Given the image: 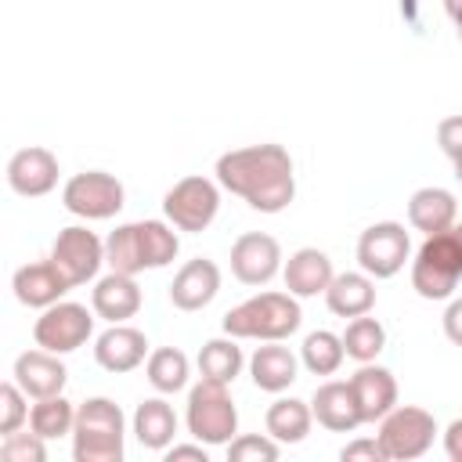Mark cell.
Segmentation results:
<instances>
[{"label":"cell","instance_id":"40","mask_svg":"<svg viewBox=\"0 0 462 462\" xmlns=\"http://www.w3.org/2000/svg\"><path fill=\"white\" fill-rule=\"evenodd\" d=\"M444 451L451 462H462V419H455L448 430H444Z\"/></svg>","mask_w":462,"mask_h":462},{"label":"cell","instance_id":"33","mask_svg":"<svg viewBox=\"0 0 462 462\" xmlns=\"http://www.w3.org/2000/svg\"><path fill=\"white\" fill-rule=\"evenodd\" d=\"M137 227H141L144 263H148V267H166V263L177 256V249H180L177 235H173L162 220H137Z\"/></svg>","mask_w":462,"mask_h":462},{"label":"cell","instance_id":"26","mask_svg":"<svg viewBox=\"0 0 462 462\" xmlns=\"http://www.w3.org/2000/svg\"><path fill=\"white\" fill-rule=\"evenodd\" d=\"M310 404L307 401H296V397H278L271 408H267V433L282 444H300L307 433H310Z\"/></svg>","mask_w":462,"mask_h":462},{"label":"cell","instance_id":"25","mask_svg":"<svg viewBox=\"0 0 462 462\" xmlns=\"http://www.w3.org/2000/svg\"><path fill=\"white\" fill-rule=\"evenodd\" d=\"M177 433V415L173 408L162 401V397H152V401H141L137 411H134V437L152 448V451H162Z\"/></svg>","mask_w":462,"mask_h":462},{"label":"cell","instance_id":"4","mask_svg":"<svg viewBox=\"0 0 462 462\" xmlns=\"http://www.w3.org/2000/svg\"><path fill=\"white\" fill-rule=\"evenodd\" d=\"M76 462H119L123 458V411L108 397H90L76 408L72 426Z\"/></svg>","mask_w":462,"mask_h":462},{"label":"cell","instance_id":"15","mask_svg":"<svg viewBox=\"0 0 462 462\" xmlns=\"http://www.w3.org/2000/svg\"><path fill=\"white\" fill-rule=\"evenodd\" d=\"M11 289H14L18 303H25V307H51V303H58L72 285H69V278L58 271L54 260H36V263H25V267L14 271Z\"/></svg>","mask_w":462,"mask_h":462},{"label":"cell","instance_id":"29","mask_svg":"<svg viewBox=\"0 0 462 462\" xmlns=\"http://www.w3.org/2000/svg\"><path fill=\"white\" fill-rule=\"evenodd\" d=\"M72 426H76V408H72L61 393L40 397V401L32 404V411H29V430L40 433L43 440L65 437V433H72Z\"/></svg>","mask_w":462,"mask_h":462},{"label":"cell","instance_id":"24","mask_svg":"<svg viewBox=\"0 0 462 462\" xmlns=\"http://www.w3.org/2000/svg\"><path fill=\"white\" fill-rule=\"evenodd\" d=\"M249 375L260 390L267 393H282L292 379H296V354L289 346H278V339H271L267 346H260L249 357Z\"/></svg>","mask_w":462,"mask_h":462},{"label":"cell","instance_id":"8","mask_svg":"<svg viewBox=\"0 0 462 462\" xmlns=\"http://www.w3.org/2000/svg\"><path fill=\"white\" fill-rule=\"evenodd\" d=\"M61 202L69 213L83 220H108L123 209V184L105 170H87V173L69 177Z\"/></svg>","mask_w":462,"mask_h":462},{"label":"cell","instance_id":"18","mask_svg":"<svg viewBox=\"0 0 462 462\" xmlns=\"http://www.w3.org/2000/svg\"><path fill=\"white\" fill-rule=\"evenodd\" d=\"M144 354H148V339H144V332H137V328H130V325H112V328L101 332L97 343H94L97 365H101L105 372H112V375L134 372V368L144 361Z\"/></svg>","mask_w":462,"mask_h":462},{"label":"cell","instance_id":"38","mask_svg":"<svg viewBox=\"0 0 462 462\" xmlns=\"http://www.w3.org/2000/svg\"><path fill=\"white\" fill-rule=\"evenodd\" d=\"M339 455H343V462H357V458H372V462H383V458H386V451H383L379 437H375V440H354V444H346Z\"/></svg>","mask_w":462,"mask_h":462},{"label":"cell","instance_id":"1","mask_svg":"<svg viewBox=\"0 0 462 462\" xmlns=\"http://www.w3.org/2000/svg\"><path fill=\"white\" fill-rule=\"evenodd\" d=\"M217 180L260 213H282L296 195L292 159L282 144H249L217 159Z\"/></svg>","mask_w":462,"mask_h":462},{"label":"cell","instance_id":"2","mask_svg":"<svg viewBox=\"0 0 462 462\" xmlns=\"http://www.w3.org/2000/svg\"><path fill=\"white\" fill-rule=\"evenodd\" d=\"M303 314L292 292H260L224 314V332L235 339H285L300 328Z\"/></svg>","mask_w":462,"mask_h":462},{"label":"cell","instance_id":"5","mask_svg":"<svg viewBox=\"0 0 462 462\" xmlns=\"http://www.w3.org/2000/svg\"><path fill=\"white\" fill-rule=\"evenodd\" d=\"M188 430L202 444H231L238 430V411L227 393V383L202 379L188 393Z\"/></svg>","mask_w":462,"mask_h":462},{"label":"cell","instance_id":"11","mask_svg":"<svg viewBox=\"0 0 462 462\" xmlns=\"http://www.w3.org/2000/svg\"><path fill=\"white\" fill-rule=\"evenodd\" d=\"M51 260L58 263V271L69 278V285H83L97 274V267L105 263V245L94 231L87 227H61L51 249Z\"/></svg>","mask_w":462,"mask_h":462},{"label":"cell","instance_id":"16","mask_svg":"<svg viewBox=\"0 0 462 462\" xmlns=\"http://www.w3.org/2000/svg\"><path fill=\"white\" fill-rule=\"evenodd\" d=\"M220 292V271L213 260H188L173 282H170V300L177 310H202L213 296Z\"/></svg>","mask_w":462,"mask_h":462},{"label":"cell","instance_id":"42","mask_svg":"<svg viewBox=\"0 0 462 462\" xmlns=\"http://www.w3.org/2000/svg\"><path fill=\"white\" fill-rule=\"evenodd\" d=\"M444 11H448V18L455 22V32H458V40H462V0H444Z\"/></svg>","mask_w":462,"mask_h":462},{"label":"cell","instance_id":"7","mask_svg":"<svg viewBox=\"0 0 462 462\" xmlns=\"http://www.w3.org/2000/svg\"><path fill=\"white\" fill-rule=\"evenodd\" d=\"M217 209H220V191L206 177H180L162 199L166 220L180 231H206Z\"/></svg>","mask_w":462,"mask_h":462},{"label":"cell","instance_id":"30","mask_svg":"<svg viewBox=\"0 0 462 462\" xmlns=\"http://www.w3.org/2000/svg\"><path fill=\"white\" fill-rule=\"evenodd\" d=\"M199 372H202V379H213V383H235V375L242 372V350L235 346V336L231 339H209V343H202V350H199Z\"/></svg>","mask_w":462,"mask_h":462},{"label":"cell","instance_id":"10","mask_svg":"<svg viewBox=\"0 0 462 462\" xmlns=\"http://www.w3.org/2000/svg\"><path fill=\"white\" fill-rule=\"evenodd\" d=\"M408 231L393 220H383V224H372L368 231H361L357 238V263L365 274L372 278H393L404 260H408Z\"/></svg>","mask_w":462,"mask_h":462},{"label":"cell","instance_id":"22","mask_svg":"<svg viewBox=\"0 0 462 462\" xmlns=\"http://www.w3.org/2000/svg\"><path fill=\"white\" fill-rule=\"evenodd\" d=\"M455 213H458V202L451 191L444 188H419L408 202V220L415 231L422 235H437V231H448L455 224Z\"/></svg>","mask_w":462,"mask_h":462},{"label":"cell","instance_id":"31","mask_svg":"<svg viewBox=\"0 0 462 462\" xmlns=\"http://www.w3.org/2000/svg\"><path fill=\"white\" fill-rule=\"evenodd\" d=\"M144 372H148V383L159 393H177L188 383V357L177 346H159V350L148 354Z\"/></svg>","mask_w":462,"mask_h":462},{"label":"cell","instance_id":"41","mask_svg":"<svg viewBox=\"0 0 462 462\" xmlns=\"http://www.w3.org/2000/svg\"><path fill=\"white\" fill-rule=\"evenodd\" d=\"M177 458H199V462H206V448H202V440H199V444H180V448H170L166 462H177Z\"/></svg>","mask_w":462,"mask_h":462},{"label":"cell","instance_id":"6","mask_svg":"<svg viewBox=\"0 0 462 462\" xmlns=\"http://www.w3.org/2000/svg\"><path fill=\"white\" fill-rule=\"evenodd\" d=\"M433 433H437V422L426 408H415V404H401L393 411L383 415V426H379V444L386 451V458H419L430 451L433 444Z\"/></svg>","mask_w":462,"mask_h":462},{"label":"cell","instance_id":"21","mask_svg":"<svg viewBox=\"0 0 462 462\" xmlns=\"http://www.w3.org/2000/svg\"><path fill=\"white\" fill-rule=\"evenodd\" d=\"M332 260L321 249H296L285 263V289L292 296H318L332 282Z\"/></svg>","mask_w":462,"mask_h":462},{"label":"cell","instance_id":"13","mask_svg":"<svg viewBox=\"0 0 462 462\" xmlns=\"http://www.w3.org/2000/svg\"><path fill=\"white\" fill-rule=\"evenodd\" d=\"M7 184H11V191H18L25 199L47 195L58 184V159H54V152H47L40 144L14 152L7 159Z\"/></svg>","mask_w":462,"mask_h":462},{"label":"cell","instance_id":"36","mask_svg":"<svg viewBox=\"0 0 462 462\" xmlns=\"http://www.w3.org/2000/svg\"><path fill=\"white\" fill-rule=\"evenodd\" d=\"M227 458L231 462H274L278 458V444L267 437H238L227 444Z\"/></svg>","mask_w":462,"mask_h":462},{"label":"cell","instance_id":"19","mask_svg":"<svg viewBox=\"0 0 462 462\" xmlns=\"http://www.w3.org/2000/svg\"><path fill=\"white\" fill-rule=\"evenodd\" d=\"M310 411L332 433H350V430L361 426V408H357V397H354L350 383H325V386H318L314 401H310Z\"/></svg>","mask_w":462,"mask_h":462},{"label":"cell","instance_id":"39","mask_svg":"<svg viewBox=\"0 0 462 462\" xmlns=\"http://www.w3.org/2000/svg\"><path fill=\"white\" fill-rule=\"evenodd\" d=\"M444 336L462 346V300H451V307L444 310Z\"/></svg>","mask_w":462,"mask_h":462},{"label":"cell","instance_id":"3","mask_svg":"<svg viewBox=\"0 0 462 462\" xmlns=\"http://www.w3.org/2000/svg\"><path fill=\"white\" fill-rule=\"evenodd\" d=\"M462 278V224L426 235L411 263V289L422 300H448Z\"/></svg>","mask_w":462,"mask_h":462},{"label":"cell","instance_id":"34","mask_svg":"<svg viewBox=\"0 0 462 462\" xmlns=\"http://www.w3.org/2000/svg\"><path fill=\"white\" fill-rule=\"evenodd\" d=\"M25 390L18 383H4L0 386V433H14L25 419H29V408H25Z\"/></svg>","mask_w":462,"mask_h":462},{"label":"cell","instance_id":"23","mask_svg":"<svg viewBox=\"0 0 462 462\" xmlns=\"http://www.w3.org/2000/svg\"><path fill=\"white\" fill-rule=\"evenodd\" d=\"M325 300H328V310L339 314V318H361L375 307V285L368 274H357V271H346V274H336L325 289Z\"/></svg>","mask_w":462,"mask_h":462},{"label":"cell","instance_id":"32","mask_svg":"<svg viewBox=\"0 0 462 462\" xmlns=\"http://www.w3.org/2000/svg\"><path fill=\"white\" fill-rule=\"evenodd\" d=\"M343 346H346V357H354V361H375L379 354H383V346H386V328L375 321V318H368V314H361V318H354L350 325H346V332H343Z\"/></svg>","mask_w":462,"mask_h":462},{"label":"cell","instance_id":"37","mask_svg":"<svg viewBox=\"0 0 462 462\" xmlns=\"http://www.w3.org/2000/svg\"><path fill=\"white\" fill-rule=\"evenodd\" d=\"M437 144L451 162H462V116H448L437 126Z\"/></svg>","mask_w":462,"mask_h":462},{"label":"cell","instance_id":"14","mask_svg":"<svg viewBox=\"0 0 462 462\" xmlns=\"http://www.w3.org/2000/svg\"><path fill=\"white\" fill-rule=\"evenodd\" d=\"M350 386H354V397H357V408H361V422H383L386 411L397 408V379L390 368H379L372 361H365L354 375H350Z\"/></svg>","mask_w":462,"mask_h":462},{"label":"cell","instance_id":"27","mask_svg":"<svg viewBox=\"0 0 462 462\" xmlns=\"http://www.w3.org/2000/svg\"><path fill=\"white\" fill-rule=\"evenodd\" d=\"M105 263L119 274H137L144 271V245H141V227L137 224H123L108 235L105 242Z\"/></svg>","mask_w":462,"mask_h":462},{"label":"cell","instance_id":"12","mask_svg":"<svg viewBox=\"0 0 462 462\" xmlns=\"http://www.w3.org/2000/svg\"><path fill=\"white\" fill-rule=\"evenodd\" d=\"M282 267V249L271 235L249 231L238 235L231 245V271L242 285H267Z\"/></svg>","mask_w":462,"mask_h":462},{"label":"cell","instance_id":"28","mask_svg":"<svg viewBox=\"0 0 462 462\" xmlns=\"http://www.w3.org/2000/svg\"><path fill=\"white\" fill-rule=\"evenodd\" d=\"M300 357H303V368H307L310 375H332V372L343 365V357H346L343 336H336V332H328V328H318V332H310V336L303 339Z\"/></svg>","mask_w":462,"mask_h":462},{"label":"cell","instance_id":"17","mask_svg":"<svg viewBox=\"0 0 462 462\" xmlns=\"http://www.w3.org/2000/svg\"><path fill=\"white\" fill-rule=\"evenodd\" d=\"M65 379H69V372H65V365L58 361V354H51V350H25V354H18V361H14V383L29 393V397H54V393H61V386H65Z\"/></svg>","mask_w":462,"mask_h":462},{"label":"cell","instance_id":"35","mask_svg":"<svg viewBox=\"0 0 462 462\" xmlns=\"http://www.w3.org/2000/svg\"><path fill=\"white\" fill-rule=\"evenodd\" d=\"M0 458L4 462H43L47 448L40 433H7L0 444Z\"/></svg>","mask_w":462,"mask_h":462},{"label":"cell","instance_id":"43","mask_svg":"<svg viewBox=\"0 0 462 462\" xmlns=\"http://www.w3.org/2000/svg\"><path fill=\"white\" fill-rule=\"evenodd\" d=\"M455 177H458V180H462V162H455Z\"/></svg>","mask_w":462,"mask_h":462},{"label":"cell","instance_id":"9","mask_svg":"<svg viewBox=\"0 0 462 462\" xmlns=\"http://www.w3.org/2000/svg\"><path fill=\"white\" fill-rule=\"evenodd\" d=\"M94 332V318L83 303H51L43 307V314L32 325V339L36 346L51 350V354H69L79 350Z\"/></svg>","mask_w":462,"mask_h":462},{"label":"cell","instance_id":"20","mask_svg":"<svg viewBox=\"0 0 462 462\" xmlns=\"http://www.w3.org/2000/svg\"><path fill=\"white\" fill-rule=\"evenodd\" d=\"M90 303H94V314H97V318L119 325V321H126V318H134V314L141 310V289H137L134 274L112 271V274H105V278L94 285Z\"/></svg>","mask_w":462,"mask_h":462}]
</instances>
